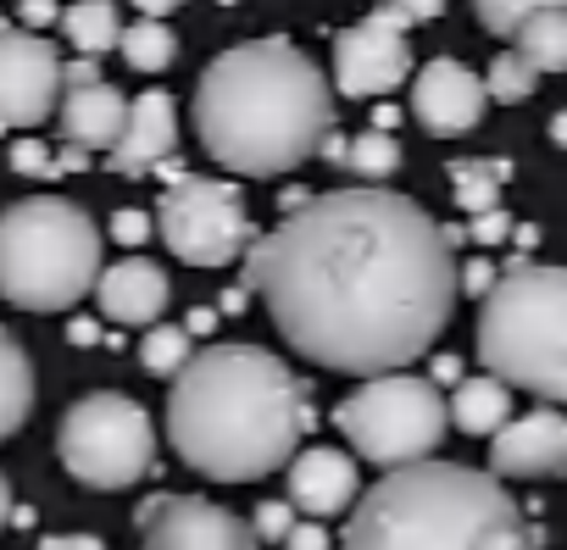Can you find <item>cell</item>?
Segmentation results:
<instances>
[{"instance_id":"31","label":"cell","mask_w":567,"mask_h":550,"mask_svg":"<svg viewBox=\"0 0 567 550\" xmlns=\"http://www.w3.org/2000/svg\"><path fill=\"white\" fill-rule=\"evenodd\" d=\"M278 550H329V533H323L318 522H301V528H296L290 539H284Z\"/></svg>"},{"instance_id":"8","label":"cell","mask_w":567,"mask_h":550,"mask_svg":"<svg viewBox=\"0 0 567 550\" xmlns=\"http://www.w3.org/2000/svg\"><path fill=\"white\" fill-rule=\"evenodd\" d=\"M56 450L84 489H134L156 467V428L151 412L123 390H95L68 406Z\"/></svg>"},{"instance_id":"19","label":"cell","mask_w":567,"mask_h":550,"mask_svg":"<svg viewBox=\"0 0 567 550\" xmlns=\"http://www.w3.org/2000/svg\"><path fill=\"white\" fill-rule=\"evenodd\" d=\"M451 423H456L462 434H473V439H484V434L495 439V434L512 423V384L495 378V373L462 378L456 395H451Z\"/></svg>"},{"instance_id":"21","label":"cell","mask_w":567,"mask_h":550,"mask_svg":"<svg viewBox=\"0 0 567 550\" xmlns=\"http://www.w3.org/2000/svg\"><path fill=\"white\" fill-rule=\"evenodd\" d=\"M62 34L79 56H106L123 45V18H117V0H73L62 12Z\"/></svg>"},{"instance_id":"9","label":"cell","mask_w":567,"mask_h":550,"mask_svg":"<svg viewBox=\"0 0 567 550\" xmlns=\"http://www.w3.org/2000/svg\"><path fill=\"white\" fill-rule=\"evenodd\" d=\"M156 234L167 239V250L184 267H234L256 245V228H250L239 184L195 178V173L167 184V195L156 206Z\"/></svg>"},{"instance_id":"11","label":"cell","mask_w":567,"mask_h":550,"mask_svg":"<svg viewBox=\"0 0 567 550\" xmlns=\"http://www.w3.org/2000/svg\"><path fill=\"white\" fill-rule=\"evenodd\" d=\"M406 29H412V18H406L401 0L368 12L357 29H346V34L334 40V90H340V95H357V101L395 90V84L412 73Z\"/></svg>"},{"instance_id":"12","label":"cell","mask_w":567,"mask_h":550,"mask_svg":"<svg viewBox=\"0 0 567 550\" xmlns=\"http://www.w3.org/2000/svg\"><path fill=\"white\" fill-rule=\"evenodd\" d=\"M140 550H256V522L200 495H151L134 511Z\"/></svg>"},{"instance_id":"20","label":"cell","mask_w":567,"mask_h":550,"mask_svg":"<svg viewBox=\"0 0 567 550\" xmlns=\"http://www.w3.org/2000/svg\"><path fill=\"white\" fill-rule=\"evenodd\" d=\"M34 412V362L18 334L0 329V439H12Z\"/></svg>"},{"instance_id":"26","label":"cell","mask_w":567,"mask_h":550,"mask_svg":"<svg viewBox=\"0 0 567 550\" xmlns=\"http://www.w3.org/2000/svg\"><path fill=\"white\" fill-rule=\"evenodd\" d=\"M484 90H489V101L517 106V101H528V95L539 90V68H534L523 51H501V56L489 62V73H484Z\"/></svg>"},{"instance_id":"33","label":"cell","mask_w":567,"mask_h":550,"mask_svg":"<svg viewBox=\"0 0 567 550\" xmlns=\"http://www.w3.org/2000/svg\"><path fill=\"white\" fill-rule=\"evenodd\" d=\"M51 18H62L56 0H23V23H29V29H45Z\"/></svg>"},{"instance_id":"4","label":"cell","mask_w":567,"mask_h":550,"mask_svg":"<svg viewBox=\"0 0 567 550\" xmlns=\"http://www.w3.org/2000/svg\"><path fill=\"white\" fill-rule=\"evenodd\" d=\"M346 550H534V533L495 473L429 456L357 495Z\"/></svg>"},{"instance_id":"14","label":"cell","mask_w":567,"mask_h":550,"mask_svg":"<svg viewBox=\"0 0 567 550\" xmlns=\"http://www.w3.org/2000/svg\"><path fill=\"white\" fill-rule=\"evenodd\" d=\"M489 473L495 478H567V412L534 406L512 417L489 445Z\"/></svg>"},{"instance_id":"38","label":"cell","mask_w":567,"mask_h":550,"mask_svg":"<svg viewBox=\"0 0 567 550\" xmlns=\"http://www.w3.org/2000/svg\"><path fill=\"white\" fill-rule=\"evenodd\" d=\"M0 29H7V23H0Z\"/></svg>"},{"instance_id":"5","label":"cell","mask_w":567,"mask_h":550,"mask_svg":"<svg viewBox=\"0 0 567 550\" xmlns=\"http://www.w3.org/2000/svg\"><path fill=\"white\" fill-rule=\"evenodd\" d=\"M478 356L512 390L567 406V267L512 261L484 295Z\"/></svg>"},{"instance_id":"6","label":"cell","mask_w":567,"mask_h":550,"mask_svg":"<svg viewBox=\"0 0 567 550\" xmlns=\"http://www.w3.org/2000/svg\"><path fill=\"white\" fill-rule=\"evenodd\" d=\"M101 228L79 200L29 195L0 211V301L18 312H68L101 284Z\"/></svg>"},{"instance_id":"25","label":"cell","mask_w":567,"mask_h":550,"mask_svg":"<svg viewBox=\"0 0 567 550\" xmlns=\"http://www.w3.org/2000/svg\"><path fill=\"white\" fill-rule=\"evenodd\" d=\"M189 329H178V323H151L145 329V345H140V362H145V373H156V378H178L184 367H189Z\"/></svg>"},{"instance_id":"15","label":"cell","mask_w":567,"mask_h":550,"mask_svg":"<svg viewBox=\"0 0 567 550\" xmlns=\"http://www.w3.org/2000/svg\"><path fill=\"white\" fill-rule=\"evenodd\" d=\"M167 295H173L167 272H162L156 261H145V256L112 261V267L101 272V284H95L101 318H112V323H123V329H151V323H162Z\"/></svg>"},{"instance_id":"34","label":"cell","mask_w":567,"mask_h":550,"mask_svg":"<svg viewBox=\"0 0 567 550\" xmlns=\"http://www.w3.org/2000/svg\"><path fill=\"white\" fill-rule=\"evenodd\" d=\"M128 7H140V18H162V23H167L184 0H128Z\"/></svg>"},{"instance_id":"16","label":"cell","mask_w":567,"mask_h":550,"mask_svg":"<svg viewBox=\"0 0 567 550\" xmlns=\"http://www.w3.org/2000/svg\"><path fill=\"white\" fill-rule=\"evenodd\" d=\"M362 484H357V461L334 445H312L290 461V500L307 517H334L346 506H357Z\"/></svg>"},{"instance_id":"3","label":"cell","mask_w":567,"mask_h":550,"mask_svg":"<svg viewBox=\"0 0 567 550\" xmlns=\"http://www.w3.org/2000/svg\"><path fill=\"white\" fill-rule=\"evenodd\" d=\"M195 134L223 173H290L334 134V90L296 45L250 40L200 73Z\"/></svg>"},{"instance_id":"17","label":"cell","mask_w":567,"mask_h":550,"mask_svg":"<svg viewBox=\"0 0 567 550\" xmlns=\"http://www.w3.org/2000/svg\"><path fill=\"white\" fill-rule=\"evenodd\" d=\"M128 106L134 101H123V90H112L106 79L68 84V95H62V134H68V145L112 156L123 128H128Z\"/></svg>"},{"instance_id":"37","label":"cell","mask_w":567,"mask_h":550,"mask_svg":"<svg viewBox=\"0 0 567 550\" xmlns=\"http://www.w3.org/2000/svg\"><path fill=\"white\" fill-rule=\"evenodd\" d=\"M550 139H556V145H561V151H567V112H561V117H556V123H550Z\"/></svg>"},{"instance_id":"36","label":"cell","mask_w":567,"mask_h":550,"mask_svg":"<svg viewBox=\"0 0 567 550\" xmlns=\"http://www.w3.org/2000/svg\"><path fill=\"white\" fill-rule=\"evenodd\" d=\"M12 522V484H7V473H0V528Z\"/></svg>"},{"instance_id":"32","label":"cell","mask_w":567,"mask_h":550,"mask_svg":"<svg viewBox=\"0 0 567 550\" xmlns=\"http://www.w3.org/2000/svg\"><path fill=\"white\" fill-rule=\"evenodd\" d=\"M40 550H106L95 533H51V539H40Z\"/></svg>"},{"instance_id":"7","label":"cell","mask_w":567,"mask_h":550,"mask_svg":"<svg viewBox=\"0 0 567 550\" xmlns=\"http://www.w3.org/2000/svg\"><path fill=\"white\" fill-rule=\"evenodd\" d=\"M334 423L357 445L362 461L390 473V467L429 461L445 445L451 401L440 395V384H429L417 373H373L340 401Z\"/></svg>"},{"instance_id":"29","label":"cell","mask_w":567,"mask_h":550,"mask_svg":"<svg viewBox=\"0 0 567 550\" xmlns=\"http://www.w3.org/2000/svg\"><path fill=\"white\" fill-rule=\"evenodd\" d=\"M12 173H23V178H51L56 162H51V151H45L40 139H18V145H12Z\"/></svg>"},{"instance_id":"28","label":"cell","mask_w":567,"mask_h":550,"mask_svg":"<svg viewBox=\"0 0 567 550\" xmlns=\"http://www.w3.org/2000/svg\"><path fill=\"white\" fill-rule=\"evenodd\" d=\"M296 511H301L296 500H267V506L256 511V533H261V539H272V544H284V539H290V533L301 528V522H296Z\"/></svg>"},{"instance_id":"2","label":"cell","mask_w":567,"mask_h":550,"mask_svg":"<svg viewBox=\"0 0 567 550\" xmlns=\"http://www.w3.org/2000/svg\"><path fill=\"white\" fill-rule=\"evenodd\" d=\"M307 423V384L261 345L195 351L167 395V439L212 484H256L296 461Z\"/></svg>"},{"instance_id":"18","label":"cell","mask_w":567,"mask_h":550,"mask_svg":"<svg viewBox=\"0 0 567 550\" xmlns=\"http://www.w3.org/2000/svg\"><path fill=\"white\" fill-rule=\"evenodd\" d=\"M173 145H178V106L167 90H145L128 106V128L112 151V173H123V178L151 173L162 156H173Z\"/></svg>"},{"instance_id":"23","label":"cell","mask_w":567,"mask_h":550,"mask_svg":"<svg viewBox=\"0 0 567 550\" xmlns=\"http://www.w3.org/2000/svg\"><path fill=\"white\" fill-rule=\"evenodd\" d=\"M123 62L134 68V73H162V68H173V56H178V40H173V29L162 23V18H140L134 29H123Z\"/></svg>"},{"instance_id":"22","label":"cell","mask_w":567,"mask_h":550,"mask_svg":"<svg viewBox=\"0 0 567 550\" xmlns=\"http://www.w3.org/2000/svg\"><path fill=\"white\" fill-rule=\"evenodd\" d=\"M512 51H523L539 73H567V7L528 18V23L512 34Z\"/></svg>"},{"instance_id":"13","label":"cell","mask_w":567,"mask_h":550,"mask_svg":"<svg viewBox=\"0 0 567 550\" xmlns=\"http://www.w3.org/2000/svg\"><path fill=\"white\" fill-rule=\"evenodd\" d=\"M489 106V90L473 68H462L456 56H434L429 68H417L412 79V117L423 123V134L434 139H456L467 128H478Z\"/></svg>"},{"instance_id":"35","label":"cell","mask_w":567,"mask_h":550,"mask_svg":"<svg viewBox=\"0 0 567 550\" xmlns=\"http://www.w3.org/2000/svg\"><path fill=\"white\" fill-rule=\"evenodd\" d=\"M401 7H406V18H412V23H423V18H434V12H440V0H401Z\"/></svg>"},{"instance_id":"30","label":"cell","mask_w":567,"mask_h":550,"mask_svg":"<svg viewBox=\"0 0 567 550\" xmlns=\"http://www.w3.org/2000/svg\"><path fill=\"white\" fill-rule=\"evenodd\" d=\"M112 234H117L123 245H140V239L151 234V217H140V211H117V217H112Z\"/></svg>"},{"instance_id":"24","label":"cell","mask_w":567,"mask_h":550,"mask_svg":"<svg viewBox=\"0 0 567 550\" xmlns=\"http://www.w3.org/2000/svg\"><path fill=\"white\" fill-rule=\"evenodd\" d=\"M340 167H346L351 178L379 184V178H390V173L401 167V145H395V134H357V139L340 151Z\"/></svg>"},{"instance_id":"27","label":"cell","mask_w":567,"mask_h":550,"mask_svg":"<svg viewBox=\"0 0 567 550\" xmlns=\"http://www.w3.org/2000/svg\"><path fill=\"white\" fill-rule=\"evenodd\" d=\"M567 0H473V18L484 23V34H495V40H512L528 18H539V12H561Z\"/></svg>"},{"instance_id":"10","label":"cell","mask_w":567,"mask_h":550,"mask_svg":"<svg viewBox=\"0 0 567 550\" xmlns=\"http://www.w3.org/2000/svg\"><path fill=\"white\" fill-rule=\"evenodd\" d=\"M68 95V62L34 29H0V134L40 128Z\"/></svg>"},{"instance_id":"1","label":"cell","mask_w":567,"mask_h":550,"mask_svg":"<svg viewBox=\"0 0 567 550\" xmlns=\"http://www.w3.org/2000/svg\"><path fill=\"white\" fill-rule=\"evenodd\" d=\"M245 279L296 356L373 378L429 356L462 295V261L417 200L357 184L261 234Z\"/></svg>"}]
</instances>
